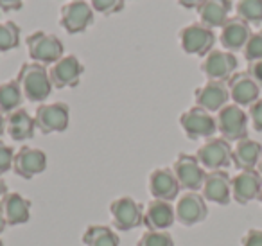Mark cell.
<instances>
[{
  "mask_svg": "<svg viewBox=\"0 0 262 246\" xmlns=\"http://www.w3.org/2000/svg\"><path fill=\"white\" fill-rule=\"evenodd\" d=\"M0 246H4V241H2V237H0Z\"/></svg>",
  "mask_w": 262,
  "mask_h": 246,
  "instance_id": "ee69618b",
  "label": "cell"
},
{
  "mask_svg": "<svg viewBox=\"0 0 262 246\" xmlns=\"http://www.w3.org/2000/svg\"><path fill=\"white\" fill-rule=\"evenodd\" d=\"M194 101L200 108L210 113H217L230 101L228 85L225 81H207L203 87H198L194 90Z\"/></svg>",
  "mask_w": 262,
  "mask_h": 246,
  "instance_id": "e0dca14e",
  "label": "cell"
},
{
  "mask_svg": "<svg viewBox=\"0 0 262 246\" xmlns=\"http://www.w3.org/2000/svg\"><path fill=\"white\" fill-rule=\"evenodd\" d=\"M27 52H29V58L34 63H40V65H54L58 59H61L65 47H63V42L59 40L56 34L43 33V31H36V33L29 34L27 36Z\"/></svg>",
  "mask_w": 262,
  "mask_h": 246,
  "instance_id": "7a4b0ae2",
  "label": "cell"
},
{
  "mask_svg": "<svg viewBox=\"0 0 262 246\" xmlns=\"http://www.w3.org/2000/svg\"><path fill=\"white\" fill-rule=\"evenodd\" d=\"M124 2L126 0H90V6L94 11H97L99 15H115L124 9Z\"/></svg>",
  "mask_w": 262,
  "mask_h": 246,
  "instance_id": "1f68e13d",
  "label": "cell"
},
{
  "mask_svg": "<svg viewBox=\"0 0 262 246\" xmlns=\"http://www.w3.org/2000/svg\"><path fill=\"white\" fill-rule=\"evenodd\" d=\"M36 131V120L26 108H18L6 115V133L16 142L29 140Z\"/></svg>",
  "mask_w": 262,
  "mask_h": 246,
  "instance_id": "603a6c76",
  "label": "cell"
},
{
  "mask_svg": "<svg viewBox=\"0 0 262 246\" xmlns=\"http://www.w3.org/2000/svg\"><path fill=\"white\" fill-rule=\"evenodd\" d=\"M226 85H228L230 99L233 101V105L250 108L255 101L260 99V87L248 72H235L226 81Z\"/></svg>",
  "mask_w": 262,
  "mask_h": 246,
  "instance_id": "ac0fdd59",
  "label": "cell"
},
{
  "mask_svg": "<svg viewBox=\"0 0 262 246\" xmlns=\"http://www.w3.org/2000/svg\"><path fill=\"white\" fill-rule=\"evenodd\" d=\"M147 189H149L151 198L162 199V201H172L178 198L182 191L171 167H158L151 171L147 178Z\"/></svg>",
  "mask_w": 262,
  "mask_h": 246,
  "instance_id": "2e32d148",
  "label": "cell"
},
{
  "mask_svg": "<svg viewBox=\"0 0 262 246\" xmlns=\"http://www.w3.org/2000/svg\"><path fill=\"white\" fill-rule=\"evenodd\" d=\"M8 191H9V189H8V183L4 181V178L0 176V199H2L6 194H8Z\"/></svg>",
  "mask_w": 262,
  "mask_h": 246,
  "instance_id": "f35d334b",
  "label": "cell"
},
{
  "mask_svg": "<svg viewBox=\"0 0 262 246\" xmlns=\"http://www.w3.org/2000/svg\"><path fill=\"white\" fill-rule=\"evenodd\" d=\"M94 22V9L84 0H72L65 4L59 13V26L69 34L84 33Z\"/></svg>",
  "mask_w": 262,
  "mask_h": 246,
  "instance_id": "8fae6325",
  "label": "cell"
},
{
  "mask_svg": "<svg viewBox=\"0 0 262 246\" xmlns=\"http://www.w3.org/2000/svg\"><path fill=\"white\" fill-rule=\"evenodd\" d=\"M84 246H120V237L108 224H90L81 237Z\"/></svg>",
  "mask_w": 262,
  "mask_h": 246,
  "instance_id": "484cf974",
  "label": "cell"
},
{
  "mask_svg": "<svg viewBox=\"0 0 262 246\" xmlns=\"http://www.w3.org/2000/svg\"><path fill=\"white\" fill-rule=\"evenodd\" d=\"M232 146L223 137L207 138L196 151V158L205 171H225L232 163Z\"/></svg>",
  "mask_w": 262,
  "mask_h": 246,
  "instance_id": "ba28073f",
  "label": "cell"
},
{
  "mask_svg": "<svg viewBox=\"0 0 262 246\" xmlns=\"http://www.w3.org/2000/svg\"><path fill=\"white\" fill-rule=\"evenodd\" d=\"M31 199L15 191H8V194L0 199V210L9 227L26 224L31 219Z\"/></svg>",
  "mask_w": 262,
  "mask_h": 246,
  "instance_id": "ffe728a7",
  "label": "cell"
},
{
  "mask_svg": "<svg viewBox=\"0 0 262 246\" xmlns=\"http://www.w3.org/2000/svg\"><path fill=\"white\" fill-rule=\"evenodd\" d=\"M45 169H47V155L41 149L22 146L15 153L13 171H15L16 176L24 178V180H31V178L43 173Z\"/></svg>",
  "mask_w": 262,
  "mask_h": 246,
  "instance_id": "9a60e30c",
  "label": "cell"
},
{
  "mask_svg": "<svg viewBox=\"0 0 262 246\" xmlns=\"http://www.w3.org/2000/svg\"><path fill=\"white\" fill-rule=\"evenodd\" d=\"M262 189V176L257 169L239 171L235 176H232V199L239 205L258 199V192Z\"/></svg>",
  "mask_w": 262,
  "mask_h": 246,
  "instance_id": "d6986e66",
  "label": "cell"
},
{
  "mask_svg": "<svg viewBox=\"0 0 262 246\" xmlns=\"http://www.w3.org/2000/svg\"><path fill=\"white\" fill-rule=\"evenodd\" d=\"M6 133V115L4 113H0V137Z\"/></svg>",
  "mask_w": 262,
  "mask_h": 246,
  "instance_id": "ab89813d",
  "label": "cell"
},
{
  "mask_svg": "<svg viewBox=\"0 0 262 246\" xmlns=\"http://www.w3.org/2000/svg\"><path fill=\"white\" fill-rule=\"evenodd\" d=\"M203 0H178V4L185 9H198Z\"/></svg>",
  "mask_w": 262,
  "mask_h": 246,
  "instance_id": "74e56055",
  "label": "cell"
},
{
  "mask_svg": "<svg viewBox=\"0 0 262 246\" xmlns=\"http://www.w3.org/2000/svg\"><path fill=\"white\" fill-rule=\"evenodd\" d=\"M258 201H260V205H262V189H260V192H258Z\"/></svg>",
  "mask_w": 262,
  "mask_h": 246,
  "instance_id": "7bdbcfd3",
  "label": "cell"
},
{
  "mask_svg": "<svg viewBox=\"0 0 262 246\" xmlns=\"http://www.w3.org/2000/svg\"><path fill=\"white\" fill-rule=\"evenodd\" d=\"M248 117H250V122H251V126H253V130L262 133V97L250 106Z\"/></svg>",
  "mask_w": 262,
  "mask_h": 246,
  "instance_id": "836d02e7",
  "label": "cell"
},
{
  "mask_svg": "<svg viewBox=\"0 0 262 246\" xmlns=\"http://www.w3.org/2000/svg\"><path fill=\"white\" fill-rule=\"evenodd\" d=\"M262 156V144L253 138H243L235 142V148L232 149V163L239 171L257 169L258 160Z\"/></svg>",
  "mask_w": 262,
  "mask_h": 246,
  "instance_id": "cb8c5ba5",
  "label": "cell"
},
{
  "mask_svg": "<svg viewBox=\"0 0 262 246\" xmlns=\"http://www.w3.org/2000/svg\"><path fill=\"white\" fill-rule=\"evenodd\" d=\"M196 11L203 26L215 29V27H223L230 18L232 2L230 0H203Z\"/></svg>",
  "mask_w": 262,
  "mask_h": 246,
  "instance_id": "d4e9b609",
  "label": "cell"
},
{
  "mask_svg": "<svg viewBox=\"0 0 262 246\" xmlns=\"http://www.w3.org/2000/svg\"><path fill=\"white\" fill-rule=\"evenodd\" d=\"M241 246H262L260 228H250V230L241 237Z\"/></svg>",
  "mask_w": 262,
  "mask_h": 246,
  "instance_id": "e575fe53",
  "label": "cell"
},
{
  "mask_svg": "<svg viewBox=\"0 0 262 246\" xmlns=\"http://www.w3.org/2000/svg\"><path fill=\"white\" fill-rule=\"evenodd\" d=\"M84 72L83 63L79 58L74 54H67L61 59L51 65L49 69V76H51V83L54 88L63 90V88H76L81 81V76Z\"/></svg>",
  "mask_w": 262,
  "mask_h": 246,
  "instance_id": "4fadbf2b",
  "label": "cell"
},
{
  "mask_svg": "<svg viewBox=\"0 0 262 246\" xmlns=\"http://www.w3.org/2000/svg\"><path fill=\"white\" fill-rule=\"evenodd\" d=\"M112 216L113 228L119 232H129L142 227L144 219V207L131 196H120L113 199L108 207Z\"/></svg>",
  "mask_w": 262,
  "mask_h": 246,
  "instance_id": "277c9868",
  "label": "cell"
},
{
  "mask_svg": "<svg viewBox=\"0 0 262 246\" xmlns=\"http://www.w3.org/2000/svg\"><path fill=\"white\" fill-rule=\"evenodd\" d=\"M13 160H15V151L11 146L0 140V176L13 169Z\"/></svg>",
  "mask_w": 262,
  "mask_h": 246,
  "instance_id": "d6a6232c",
  "label": "cell"
},
{
  "mask_svg": "<svg viewBox=\"0 0 262 246\" xmlns=\"http://www.w3.org/2000/svg\"><path fill=\"white\" fill-rule=\"evenodd\" d=\"M248 74L253 77L255 81L258 83V87L262 88V59H255V61L248 63Z\"/></svg>",
  "mask_w": 262,
  "mask_h": 246,
  "instance_id": "d590c367",
  "label": "cell"
},
{
  "mask_svg": "<svg viewBox=\"0 0 262 246\" xmlns=\"http://www.w3.org/2000/svg\"><path fill=\"white\" fill-rule=\"evenodd\" d=\"M243 54L248 63L255 61V59H262V29L251 33L250 40L243 49Z\"/></svg>",
  "mask_w": 262,
  "mask_h": 246,
  "instance_id": "4dcf8cb0",
  "label": "cell"
},
{
  "mask_svg": "<svg viewBox=\"0 0 262 246\" xmlns=\"http://www.w3.org/2000/svg\"><path fill=\"white\" fill-rule=\"evenodd\" d=\"M24 99L26 97H24L22 88L16 79L6 81L0 85V113L8 115V113L22 108Z\"/></svg>",
  "mask_w": 262,
  "mask_h": 246,
  "instance_id": "4316f807",
  "label": "cell"
},
{
  "mask_svg": "<svg viewBox=\"0 0 262 246\" xmlns=\"http://www.w3.org/2000/svg\"><path fill=\"white\" fill-rule=\"evenodd\" d=\"M248 122L250 117L239 105H226L215 113V124H217V133L225 140L237 142L248 137Z\"/></svg>",
  "mask_w": 262,
  "mask_h": 246,
  "instance_id": "3957f363",
  "label": "cell"
},
{
  "mask_svg": "<svg viewBox=\"0 0 262 246\" xmlns=\"http://www.w3.org/2000/svg\"><path fill=\"white\" fill-rule=\"evenodd\" d=\"M24 0H0V9L2 11H18L22 9Z\"/></svg>",
  "mask_w": 262,
  "mask_h": 246,
  "instance_id": "8d00e7d4",
  "label": "cell"
},
{
  "mask_svg": "<svg viewBox=\"0 0 262 246\" xmlns=\"http://www.w3.org/2000/svg\"><path fill=\"white\" fill-rule=\"evenodd\" d=\"M8 227V223H6V219H4V216H2V210H0V234L4 232V228Z\"/></svg>",
  "mask_w": 262,
  "mask_h": 246,
  "instance_id": "60d3db41",
  "label": "cell"
},
{
  "mask_svg": "<svg viewBox=\"0 0 262 246\" xmlns=\"http://www.w3.org/2000/svg\"><path fill=\"white\" fill-rule=\"evenodd\" d=\"M36 130L43 135L63 133L70 124V108L67 102H51V105H40L34 112Z\"/></svg>",
  "mask_w": 262,
  "mask_h": 246,
  "instance_id": "9c48e42d",
  "label": "cell"
},
{
  "mask_svg": "<svg viewBox=\"0 0 262 246\" xmlns=\"http://www.w3.org/2000/svg\"><path fill=\"white\" fill-rule=\"evenodd\" d=\"M237 16L244 22L262 24V0H237L235 4Z\"/></svg>",
  "mask_w": 262,
  "mask_h": 246,
  "instance_id": "83f0119b",
  "label": "cell"
},
{
  "mask_svg": "<svg viewBox=\"0 0 262 246\" xmlns=\"http://www.w3.org/2000/svg\"><path fill=\"white\" fill-rule=\"evenodd\" d=\"M20 45V27L15 22L0 24V52H9Z\"/></svg>",
  "mask_w": 262,
  "mask_h": 246,
  "instance_id": "f1b7e54d",
  "label": "cell"
},
{
  "mask_svg": "<svg viewBox=\"0 0 262 246\" xmlns=\"http://www.w3.org/2000/svg\"><path fill=\"white\" fill-rule=\"evenodd\" d=\"M201 196L208 203L228 205L232 201V176L226 171H208L201 187Z\"/></svg>",
  "mask_w": 262,
  "mask_h": 246,
  "instance_id": "5bb4252c",
  "label": "cell"
},
{
  "mask_svg": "<svg viewBox=\"0 0 262 246\" xmlns=\"http://www.w3.org/2000/svg\"><path fill=\"white\" fill-rule=\"evenodd\" d=\"M203 76L208 81H228L237 70V58L233 52H228L225 49H212L203 58L200 65Z\"/></svg>",
  "mask_w": 262,
  "mask_h": 246,
  "instance_id": "30bf717a",
  "label": "cell"
},
{
  "mask_svg": "<svg viewBox=\"0 0 262 246\" xmlns=\"http://www.w3.org/2000/svg\"><path fill=\"white\" fill-rule=\"evenodd\" d=\"M16 81H18L20 88H22L24 97L31 102H40V105H43V101H47L52 88H54L51 83L47 67L34 61L24 63L20 67Z\"/></svg>",
  "mask_w": 262,
  "mask_h": 246,
  "instance_id": "6da1fadb",
  "label": "cell"
},
{
  "mask_svg": "<svg viewBox=\"0 0 262 246\" xmlns=\"http://www.w3.org/2000/svg\"><path fill=\"white\" fill-rule=\"evenodd\" d=\"M137 246H174V239L167 230H146L139 237Z\"/></svg>",
  "mask_w": 262,
  "mask_h": 246,
  "instance_id": "f546056e",
  "label": "cell"
},
{
  "mask_svg": "<svg viewBox=\"0 0 262 246\" xmlns=\"http://www.w3.org/2000/svg\"><path fill=\"white\" fill-rule=\"evenodd\" d=\"M172 173H174L176 180H178L180 187L185 192H198L203 187L207 171L196 158V155H189V153H180L172 162Z\"/></svg>",
  "mask_w": 262,
  "mask_h": 246,
  "instance_id": "52a82bcc",
  "label": "cell"
},
{
  "mask_svg": "<svg viewBox=\"0 0 262 246\" xmlns=\"http://www.w3.org/2000/svg\"><path fill=\"white\" fill-rule=\"evenodd\" d=\"M180 47L185 54L190 56H207L214 49L215 34L214 29L203 26L201 22H194L182 27L178 33Z\"/></svg>",
  "mask_w": 262,
  "mask_h": 246,
  "instance_id": "5b68a950",
  "label": "cell"
},
{
  "mask_svg": "<svg viewBox=\"0 0 262 246\" xmlns=\"http://www.w3.org/2000/svg\"><path fill=\"white\" fill-rule=\"evenodd\" d=\"M251 36V27L248 22H244L239 16H230L226 24L221 27V34H219V42H221L223 49L228 52H239L244 49Z\"/></svg>",
  "mask_w": 262,
  "mask_h": 246,
  "instance_id": "44dd1931",
  "label": "cell"
},
{
  "mask_svg": "<svg viewBox=\"0 0 262 246\" xmlns=\"http://www.w3.org/2000/svg\"><path fill=\"white\" fill-rule=\"evenodd\" d=\"M174 221H176L174 205H171V201L151 199L144 207L142 224L147 230H169L174 224Z\"/></svg>",
  "mask_w": 262,
  "mask_h": 246,
  "instance_id": "7402d4cb",
  "label": "cell"
},
{
  "mask_svg": "<svg viewBox=\"0 0 262 246\" xmlns=\"http://www.w3.org/2000/svg\"><path fill=\"white\" fill-rule=\"evenodd\" d=\"M180 128L190 140H200V138L207 140L217 133L215 117L200 106H192L180 115Z\"/></svg>",
  "mask_w": 262,
  "mask_h": 246,
  "instance_id": "8992f818",
  "label": "cell"
},
{
  "mask_svg": "<svg viewBox=\"0 0 262 246\" xmlns=\"http://www.w3.org/2000/svg\"><path fill=\"white\" fill-rule=\"evenodd\" d=\"M176 221L182 227H194L207 219L208 205L201 192H185L178 198V203L174 205Z\"/></svg>",
  "mask_w": 262,
  "mask_h": 246,
  "instance_id": "7c38bea8",
  "label": "cell"
},
{
  "mask_svg": "<svg viewBox=\"0 0 262 246\" xmlns=\"http://www.w3.org/2000/svg\"><path fill=\"white\" fill-rule=\"evenodd\" d=\"M257 171H258V174L262 176V156H260V160H258V166H257Z\"/></svg>",
  "mask_w": 262,
  "mask_h": 246,
  "instance_id": "b9f144b4",
  "label": "cell"
}]
</instances>
